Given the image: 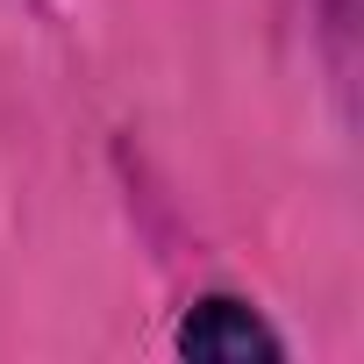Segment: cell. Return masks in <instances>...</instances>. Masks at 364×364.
<instances>
[{
    "label": "cell",
    "instance_id": "1",
    "mask_svg": "<svg viewBox=\"0 0 364 364\" xmlns=\"http://www.w3.org/2000/svg\"><path fill=\"white\" fill-rule=\"evenodd\" d=\"M178 350H186V357H215V364H250V357L272 364V357H286V343L264 328V314L243 307V300H229V293L186 307V321H178Z\"/></svg>",
    "mask_w": 364,
    "mask_h": 364
}]
</instances>
